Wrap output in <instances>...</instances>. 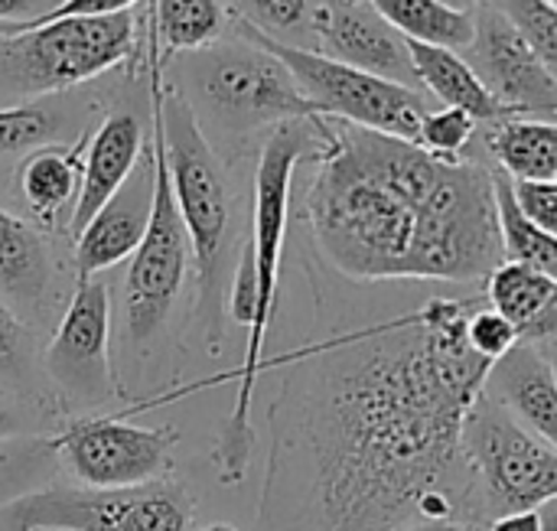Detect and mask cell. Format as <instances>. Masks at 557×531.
<instances>
[{"label":"cell","instance_id":"1","mask_svg":"<svg viewBox=\"0 0 557 531\" xmlns=\"http://www.w3.org/2000/svg\"><path fill=\"white\" fill-rule=\"evenodd\" d=\"M480 300L333 333L264 359L284 369L268 408L258 531H395L418 519L490 526L463 428L493 362L467 339Z\"/></svg>","mask_w":557,"mask_h":531},{"label":"cell","instance_id":"2","mask_svg":"<svg viewBox=\"0 0 557 531\" xmlns=\"http://www.w3.org/2000/svg\"><path fill=\"white\" fill-rule=\"evenodd\" d=\"M326 121L304 215L330 268L352 281L473 284L506 261L493 170Z\"/></svg>","mask_w":557,"mask_h":531},{"label":"cell","instance_id":"3","mask_svg":"<svg viewBox=\"0 0 557 531\" xmlns=\"http://www.w3.org/2000/svg\"><path fill=\"white\" fill-rule=\"evenodd\" d=\"M330 121L326 114H310L297 121H281L271 127L258 166H255V202H251V238L248 248L258 268L261 307L258 320L248 330L245 356L235 372V408L222 421L215 444H212V467L225 486H238L255 457V388L264 375V339L277 310V284H281V258L290 219V193L294 173L304 160H320L326 147Z\"/></svg>","mask_w":557,"mask_h":531},{"label":"cell","instance_id":"4","mask_svg":"<svg viewBox=\"0 0 557 531\" xmlns=\"http://www.w3.org/2000/svg\"><path fill=\"white\" fill-rule=\"evenodd\" d=\"M160 59L153 52V124L160 127L163 140V160L170 173V189L176 199V209L183 215L193 264L199 277V310H202V330H206V349L209 356H219L222 343V317H219V261L228 242L232 225V202L225 189L222 166L202 134V124L193 111V104L183 95H166L160 82Z\"/></svg>","mask_w":557,"mask_h":531},{"label":"cell","instance_id":"5","mask_svg":"<svg viewBox=\"0 0 557 531\" xmlns=\"http://www.w3.org/2000/svg\"><path fill=\"white\" fill-rule=\"evenodd\" d=\"M196 496L180 480L137 486H46L0 506V531H193Z\"/></svg>","mask_w":557,"mask_h":531},{"label":"cell","instance_id":"6","mask_svg":"<svg viewBox=\"0 0 557 531\" xmlns=\"http://www.w3.org/2000/svg\"><path fill=\"white\" fill-rule=\"evenodd\" d=\"M153 157H157V196H153V215L147 225L144 242L131 255V264L124 271L121 284V310H117V333L124 359H144L150 356L153 343H160L186 284L189 271V235L183 225V215L176 209L170 173L163 160V140L160 127L153 124Z\"/></svg>","mask_w":557,"mask_h":531},{"label":"cell","instance_id":"7","mask_svg":"<svg viewBox=\"0 0 557 531\" xmlns=\"http://www.w3.org/2000/svg\"><path fill=\"white\" fill-rule=\"evenodd\" d=\"M235 23H238V36L271 49L290 69V75L297 78V85L304 88V95L310 98L317 114H326V118H336V121H346L356 127H369L379 134H392L401 140L418 137L421 118L428 114L424 91L388 82V78L362 72V69H352V65L320 55L313 49L277 42L238 16H235Z\"/></svg>","mask_w":557,"mask_h":531},{"label":"cell","instance_id":"8","mask_svg":"<svg viewBox=\"0 0 557 531\" xmlns=\"http://www.w3.org/2000/svg\"><path fill=\"white\" fill-rule=\"evenodd\" d=\"M463 454L490 522L557 499V450L522 428L490 392L480 395L467 418Z\"/></svg>","mask_w":557,"mask_h":531},{"label":"cell","instance_id":"9","mask_svg":"<svg viewBox=\"0 0 557 531\" xmlns=\"http://www.w3.org/2000/svg\"><path fill=\"white\" fill-rule=\"evenodd\" d=\"M134 13L78 16L23 29L3 39V55L20 88L29 95L62 91L98 78L134 52Z\"/></svg>","mask_w":557,"mask_h":531},{"label":"cell","instance_id":"10","mask_svg":"<svg viewBox=\"0 0 557 531\" xmlns=\"http://www.w3.org/2000/svg\"><path fill=\"white\" fill-rule=\"evenodd\" d=\"M196 82L212 111L232 127H274L317 114L290 69L271 49L245 36L199 49Z\"/></svg>","mask_w":557,"mask_h":531},{"label":"cell","instance_id":"11","mask_svg":"<svg viewBox=\"0 0 557 531\" xmlns=\"http://www.w3.org/2000/svg\"><path fill=\"white\" fill-rule=\"evenodd\" d=\"M176 428H137L124 415H88L49 437V450L82 486H137L173 470Z\"/></svg>","mask_w":557,"mask_h":531},{"label":"cell","instance_id":"12","mask_svg":"<svg viewBox=\"0 0 557 531\" xmlns=\"http://www.w3.org/2000/svg\"><path fill=\"white\" fill-rule=\"evenodd\" d=\"M111 291L98 277H78L65 313L39 353V369L62 405H104L121 395L111 375Z\"/></svg>","mask_w":557,"mask_h":531},{"label":"cell","instance_id":"13","mask_svg":"<svg viewBox=\"0 0 557 531\" xmlns=\"http://www.w3.org/2000/svg\"><path fill=\"white\" fill-rule=\"evenodd\" d=\"M476 33L463 49L467 62L509 114H557V75L493 7L473 13Z\"/></svg>","mask_w":557,"mask_h":531},{"label":"cell","instance_id":"14","mask_svg":"<svg viewBox=\"0 0 557 531\" xmlns=\"http://www.w3.org/2000/svg\"><path fill=\"white\" fill-rule=\"evenodd\" d=\"M313 52L418 88L411 42L372 7V0H320L313 13Z\"/></svg>","mask_w":557,"mask_h":531},{"label":"cell","instance_id":"15","mask_svg":"<svg viewBox=\"0 0 557 531\" xmlns=\"http://www.w3.org/2000/svg\"><path fill=\"white\" fill-rule=\"evenodd\" d=\"M157 196V157L153 144L144 147L137 166L121 189L88 219L75 235V274L98 277L101 271L127 261L147 235Z\"/></svg>","mask_w":557,"mask_h":531},{"label":"cell","instance_id":"16","mask_svg":"<svg viewBox=\"0 0 557 531\" xmlns=\"http://www.w3.org/2000/svg\"><path fill=\"white\" fill-rule=\"evenodd\" d=\"M486 392L522 428L557 450V379L539 339H525L493 362Z\"/></svg>","mask_w":557,"mask_h":531},{"label":"cell","instance_id":"17","mask_svg":"<svg viewBox=\"0 0 557 531\" xmlns=\"http://www.w3.org/2000/svg\"><path fill=\"white\" fill-rule=\"evenodd\" d=\"M144 131L137 118L114 111L108 114L98 131L91 134L85 157H82V183H78V199L69 215V232L78 235L88 219L121 189V183L131 176L144 153Z\"/></svg>","mask_w":557,"mask_h":531},{"label":"cell","instance_id":"18","mask_svg":"<svg viewBox=\"0 0 557 531\" xmlns=\"http://www.w3.org/2000/svg\"><path fill=\"white\" fill-rule=\"evenodd\" d=\"M52 287V258L46 238L23 219L0 209V297L23 320L39 317Z\"/></svg>","mask_w":557,"mask_h":531},{"label":"cell","instance_id":"19","mask_svg":"<svg viewBox=\"0 0 557 531\" xmlns=\"http://www.w3.org/2000/svg\"><path fill=\"white\" fill-rule=\"evenodd\" d=\"M486 150L516 183H555L557 124L535 114H509L486 124Z\"/></svg>","mask_w":557,"mask_h":531},{"label":"cell","instance_id":"20","mask_svg":"<svg viewBox=\"0 0 557 531\" xmlns=\"http://www.w3.org/2000/svg\"><path fill=\"white\" fill-rule=\"evenodd\" d=\"M411 62H414L418 85L424 91H431L441 104L463 108L480 124H493V121L509 118V111L490 95V88L480 82V75L467 62V55H460L457 49L411 42Z\"/></svg>","mask_w":557,"mask_h":531},{"label":"cell","instance_id":"21","mask_svg":"<svg viewBox=\"0 0 557 531\" xmlns=\"http://www.w3.org/2000/svg\"><path fill=\"white\" fill-rule=\"evenodd\" d=\"M78 183H82L78 150L62 144H42L29 150L16 166V189L26 209L42 225H55L65 212L72 215V206L78 199Z\"/></svg>","mask_w":557,"mask_h":531},{"label":"cell","instance_id":"22","mask_svg":"<svg viewBox=\"0 0 557 531\" xmlns=\"http://www.w3.org/2000/svg\"><path fill=\"white\" fill-rule=\"evenodd\" d=\"M372 7L408 39L444 49H467L476 33L470 10H457L444 0H372Z\"/></svg>","mask_w":557,"mask_h":531},{"label":"cell","instance_id":"23","mask_svg":"<svg viewBox=\"0 0 557 531\" xmlns=\"http://www.w3.org/2000/svg\"><path fill=\"white\" fill-rule=\"evenodd\" d=\"M493 196H496V219H499L506 261H519L557 277V238L525 215L516 196V183L503 170H493Z\"/></svg>","mask_w":557,"mask_h":531},{"label":"cell","instance_id":"24","mask_svg":"<svg viewBox=\"0 0 557 531\" xmlns=\"http://www.w3.org/2000/svg\"><path fill=\"white\" fill-rule=\"evenodd\" d=\"M153 39H160L163 55L173 52H199L219 39L225 26V10L219 0H150Z\"/></svg>","mask_w":557,"mask_h":531},{"label":"cell","instance_id":"25","mask_svg":"<svg viewBox=\"0 0 557 531\" xmlns=\"http://www.w3.org/2000/svg\"><path fill=\"white\" fill-rule=\"evenodd\" d=\"M39 356L33 346V333L13 313V307L0 297V379L20 395L33 402H49L39 392Z\"/></svg>","mask_w":557,"mask_h":531},{"label":"cell","instance_id":"26","mask_svg":"<svg viewBox=\"0 0 557 531\" xmlns=\"http://www.w3.org/2000/svg\"><path fill=\"white\" fill-rule=\"evenodd\" d=\"M235 16L261 29L264 36L313 49V13L320 0H232Z\"/></svg>","mask_w":557,"mask_h":531},{"label":"cell","instance_id":"27","mask_svg":"<svg viewBox=\"0 0 557 531\" xmlns=\"http://www.w3.org/2000/svg\"><path fill=\"white\" fill-rule=\"evenodd\" d=\"M476 127L480 121L473 114H467L463 108H428V114L421 118V127H418V137L414 144L434 157H444V160H460L470 147V140L476 137Z\"/></svg>","mask_w":557,"mask_h":531},{"label":"cell","instance_id":"28","mask_svg":"<svg viewBox=\"0 0 557 531\" xmlns=\"http://www.w3.org/2000/svg\"><path fill=\"white\" fill-rule=\"evenodd\" d=\"M62 121L46 104H13L0 108V153H23L42 144H55Z\"/></svg>","mask_w":557,"mask_h":531},{"label":"cell","instance_id":"29","mask_svg":"<svg viewBox=\"0 0 557 531\" xmlns=\"http://www.w3.org/2000/svg\"><path fill=\"white\" fill-rule=\"evenodd\" d=\"M493 7L522 33V39L557 75V7L548 0H493Z\"/></svg>","mask_w":557,"mask_h":531},{"label":"cell","instance_id":"30","mask_svg":"<svg viewBox=\"0 0 557 531\" xmlns=\"http://www.w3.org/2000/svg\"><path fill=\"white\" fill-rule=\"evenodd\" d=\"M467 339L490 362H499L506 353H512L519 343H525V336L519 333L516 323H509L499 310L483 307V304H476L467 320Z\"/></svg>","mask_w":557,"mask_h":531},{"label":"cell","instance_id":"31","mask_svg":"<svg viewBox=\"0 0 557 531\" xmlns=\"http://www.w3.org/2000/svg\"><path fill=\"white\" fill-rule=\"evenodd\" d=\"M140 0H59L55 7L33 13L20 23H0V39L16 36L23 29L33 26H46V23H59V20H78V16H111V13H127L131 7H137Z\"/></svg>","mask_w":557,"mask_h":531},{"label":"cell","instance_id":"32","mask_svg":"<svg viewBox=\"0 0 557 531\" xmlns=\"http://www.w3.org/2000/svg\"><path fill=\"white\" fill-rule=\"evenodd\" d=\"M258 307H261V287H258V268H255V255L248 248V242L242 245L238 255V268L232 277V291H228V313L235 323H242L245 330L255 326L258 320Z\"/></svg>","mask_w":557,"mask_h":531},{"label":"cell","instance_id":"33","mask_svg":"<svg viewBox=\"0 0 557 531\" xmlns=\"http://www.w3.org/2000/svg\"><path fill=\"white\" fill-rule=\"evenodd\" d=\"M46 405L33 402V398H7L0 395V444L20 434H36L42 431L46 418H42Z\"/></svg>","mask_w":557,"mask_h":531},{"label":"cell","instance_id":"34","mask_svg":"<svg viewBox=\"0 0 557 531\" xmlns=\"http://www.w3.org/2000/svg\"><path fill=\"white\" fill-rule=\"evenodd\" d=\"M516 196L525 215L557 238V183H516Z\"/></svg>","mask_w":557,"mask_h":531},{"label":"cell","instance_id":"35","mask_svg":"<svg viewBox=\"0 0 557 531\" xmlns=\"http://www.w3.org/2000/svg\"><path fill=\"white\" fill-rule=\"evenodd\" d=\"M486 531H545L542 522V509H516V513H503L496 516Z\"/></svg>","mask_w":557,"mask_h":531},{"label":"cell","instance_id":"36","mask_svg":"<svg viewBox=\"0 0 557 531\" xmlns=\"http://www.w3.org/2000/svg\"><path fill=\"white\" fill-rule=\"evenodd\" d=\"M395 531H486V526L470 522V519H418Z\"/></svg>","mask_w":557,"mask_h":531},{"label":"cell","instance_id":"37","mask_svg":"<svg viewBox=\"0 0 557 531\" xmlns=\"http://www.w3.org/2000/svg\"><path fill=\"white\" fill-rule=\"evenodd\" d=\"M33 3L36 0H0V23H10V20H16V16H29V10H33Z\"/></svg>","mask_w":557,"mask_h":531},{"label":"cell","instance_id":"38","mask_svg":"<svg viewBox=\"0 0 557 531\" xmlns=\"http://www.w3.org/2000/svg\"><path fill=\"white\" fill-rule=\"evenodd\" d=\"M542 522H545V531H557V499L542 506Z\"/></svg>","mask_w":557,"mask_h":531},{"label":"cell","instance_id":"39","mask_svg":"<svg viewBox=\"0 0 557 531\" xmlns=\"http://www.w3.org/2000/svg\"><path fill=\"white\" fill-rule=\"evenodd\" d=\"M542 343V349H545V356H548V362H552V372H555L557 379V339L552 336V339H539Z\"/></svg>","mask_w":557,"mask_h":531},{"label":"cell","instance_id":"40","mask_svg":"<svg viewBox=\"0 0 557 531\" xmlns=\"http://www.w3.org/2000/svg\"><path fill=\"white\" fill-rule=\"evenodd\" d=\"M444 3H450V7H457V10H480V7H486V3H493V0H444Z\"/></svg>","mask_w":557,"mask_h":531},{"label":"cell","instance_id":"41","mask_svg":"<svg viewBox=\"0 0 557 531\" xmlns=\"http://www.w3.org/2000/svg\"><path fill=\"white\" fill-rule=\"evenodd\" d=\"M199 531H238L235 526H225V522H215V526H206V529Z\"/></svg>","mask_w":557,"mask_h":531},{"label":"cell","instance_id":"42","mask_svg":"<svg viewBox=\"0 0 557 531\" xmlns=\"http://www.w3.org/2000/svg\"><path fill=\"white\" fill-rule=\"evenodd\" d=\"M29 531H52V529H29Z\"/></svg>","mask_w":557,"mask_h":531},{"label":"cell","instance_id":"43","mask_svg":"<svg viewBox=\"0 0 557 531\" xmlns=\"http://www.w3.org/2000/svg\"><path fill=\"white\" fill-rule=\"evenodd\" d=\"M548 3H552V7H557V0H548Z\"/></svg>","mask_w":557,"mask_h":531},{"label":"cell","instance_id":"44","mask_svg":"<svg viewBox=\"0 0 557 531\" xmlns=\"http://www.w3.org/2000/svg\"><path fill=\"white\" fill-rule=\"evenodd\" d=\"M555 183H557V176H555Z\"/></svg>","mask_w":557,"mask_h":531}]
</instances>
